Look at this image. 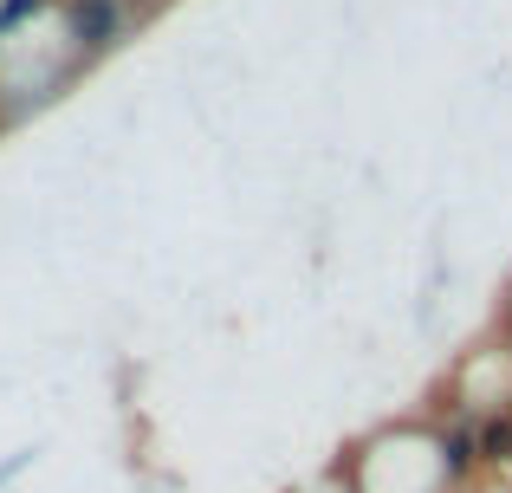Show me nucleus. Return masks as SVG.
<instances>
[{"label":"nucleus","instance_id":"5","mask_svg":"<svg viewBox=\"0 0 512 493\" xmlns=\"http://www.w3.org/2000/svg\"><path fill=\"white\" fill-rule=\"evenodd\" d=\"M480 468H487V474H512V409L480 416Z\"/></svg>","mask_w":512,"mask_h":493},{"label":"nucleus","instance_id":"2","mask_svg":"<svg viewBox=\"0 0 512 493\" xmlns=\"http://www.w3.org/2000/svg\"><path fill=\"white\" fill-rule=\"evenodd\" d=\"M338 474L350 481V493H454L441 468V442L422 416L383 422L376 435L350 442L338 455Z\"/></svg>","mask_w":512,"mask_h":493},{"label":"nucleus","instance_id":"7","mask_svg":"<svg viewBox=\"0 0 512 493\" xmlns=\"http://www.w3.org/2000/svg\"><path fill=\"white\" fill-rule=\"evenodd\" d=\"M506 481H512V474H506Z\"/></svg>","mask_w":512,"mask_h":493},{"label":"nucleus","instance_id":"1","mask_svg":"<svg viewBox=\"0 0 512 493\" xmlns=\"http://www.w3.org/2000/svg\"><path fill=\"white\" fill-rule=\"evenodd\" d=\"M91 72H98V59L78 46L65 7L52 0L39 20L0 33V130L33 124L39 111H52V104L72 85H85Z\"/></svg>","mask_w":512,"mask_h":493},{"label":"nucleus","instance_id":"4","mask_svg":"<svg viewBox=\"0 0 512 493\" xmlns=\"http://www.w3.org/2000/svg\"><path fill=\"white\" fill-rule=\"evenodd\" d=\"M435 442H441V468H448L454 493H467L480 474H487V468H480V422L474 416H441Z\"/></svg>","mask_w":512,"mask_h":493},{"label":"nucleus","instance_id":"3","mask_svg":"<svg viewBox=\"0 0 512 493\" xmlns=\"http://www.w3.org/2000/svg\"><path fill=\"white\" fill-rule=\"evenodd\" d=\"M59 7H65V20H72L78 46H85L98 65L111 59V52H124L130 39L156 20L150 0H59Z\"/></svg>","mask_w":512,"mask_h":493},{"label":"nucleus","instance_id":"6","mask_svg":"<svg viewBox=\"0 0 512 493\" xmlns=\"http://www.w3.org/2000/svg\"><path fill=\"white\" fill-rule=\"evenodd\" d=\"M500 331L512 338V286H506V305H500Z\"/></svg>","mask_w":512,"mask_h":493}]
</instances>
